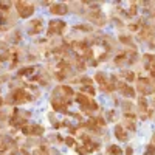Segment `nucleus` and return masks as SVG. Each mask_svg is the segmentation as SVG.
<instances>
[{"label":"nucleus","instance_id":"f257e3e1","mask_svg":"<svg viewBox=\"0 0 155 155\" xmlns=\"http://www.w3.org/2000/svg\"><path fill=\"white\" fill-rule=\"evenodd\" d=\"M16 6V12L20 19H28L34 14V5L33 3H28V2H16L14 3Z\"/></svg>","mask_w":155,"mask_h":155},{"label":"nucleus","instance_id":"f03ea898","mask_svg":"<svg viewBox=\"0 0 155 155\" xmlns=\"http://www.w3.org/2000/svg\"><path fill=\"white\" fill-rule=\"evenodd\" d=\"M20 130H22L23 135H27V137H42L45 134V127L41 126V124L28 123V124H25Z\"/></svg>","mask_w":155,"mask_h":155},{"label":"nucleus","instance_id":"7ed1b4c3","mask_svg":"<svg viewBox=\"0 0 155 155\" xmlns=\"http://www.w3.org/2000/svg\"><path fill=\"white\" fill-rule=\"evenodd\" d=\"M67 28V23L61 20V19H56V20H51L48 23V30H47V34L48 36H62L64 30Z\"/></svg>","mask_w":155,"mask_h":155},{"label":"nucleus","instance_id":"20e7f679","mask_svg":"<svg viewBox=\"0 0 155 155\" xmlns=\"http://www.w3.org/2000/svg\"><path fill=\"white\" fill-rule=\"evenodd\" d=\"M138 92L141 93V96H147V95H152L155 93V84L150 81V79H146V78H141L138 79Z\"/></svg>","mask_w":155,"mask_h":155},{"label":"nucleus","instance_id":"39448f33","mask_svg":"<svg viewBox=\"0 0 155 155\" xmlns=\"http://www.w3.org/2000/svg\"><path fill=\"white\" fill-rule=\"evenodd\" d=\"M42 22H44V20H42L41 17L30 20L28 25H27V31H28V34H30V36H36V34L41 33L42 28H44V23H42Z\"/></svg>","mask_w":155,"mask_h":155},{"label":"nucleus","instance_id":"423d86ee","mask_svg":"<svg viewBox=\"0 0 155 155\" xmlns=\"http://www.w3.org/2000/svg\"><path fill=\"white\" fill-rule=\"evenodd\" d=\"M68 9H70V5L68 3L54 2V3L50 5V12H51V14H54V16H64V14H67Z\"/></svg>","mask_w":155,"mask_h":155},{"label":"nucleus","instance_id":"0eeeda50","mask_svg":"<svg viewBox=\"0 0 155 155\" xmlns=\"http://www.w3.org/2000/svg\"><path fill=\"white\" fill-rule=\"evenodd\" d=\"M113 135L118 138L120 141H127V138H129L127 130L124 129L123 124H116V126H115V129H113Z\"/></svg>","mask_w":155,"mask_h":155},{"label":"nucleus","instance_id":"6e6552de","mask_svg":"<svg viewBox=\"0 0 155 155\" xmlns=\"http://www.w3.org/2000/svg\"><path fill=\"white\" fill-rule=\"evenodd\" d=\"M107 153L109 155H123V150L120 146H116V144H110L107 147Z\"/></svg>","mask_w":155,"mask_h":155},{"label":"nucleus","instance_id":"1a4fd4ad","mask_svg":"<svg viewBox=\"0 0 155 155\" xmlns=\"http://www.w3.org/2000/svg\"><path fill=\"white\" fill-rule=\"evenodd\" d=\"M121 76L124 78V79H127L129 82H132L135 79V74L130 71V70H127V71H121Z\"/></svg>","mask_w":155,"mask_h":155},{"label":"nucleus","instance_id":"9d476101","mask_svg":"<svg viewBox=\"0 0 155 155\" xmlns=\"http://www.w3.org/2000/svg\"><path fill=\"white\" fill-rule=\"evenodd\" d=\"M34 70H36L34 67H25V68L19 70V74H20V76H30V74H31Z\"/></svg>","mask_w":155,"mask_h":155},{"label":"nucleus","instance_id":"9b49d317","mask_svg":"<svg viewBox=\"0 0 155 155\" xmlns=\"http://www.w3.org/2000/svg\"><path fill=\"white\" fill-rule=\"evenodd\" d=\"M76 152L79 153V155H88V153H90V150H88L85 146H78V147H76Z\"/></svg>","mask_w":155,"mask_h":155},{"label":"nucleus","instance_id":"f8f14e48","mask_svg":"<svg viewBox=\"0 0 155 155\" xmlns=\"http://www.w3.org/2000/svg\"><path fill=\"white\" fill-rule=\"evenodd\" d=\"M113 120H116V112H115V110H109L106 121H113Z\"/></svg>","mask_w":155,"mask_h":155},{"label":"nucleus","instance_id":"ddd939ff","mask_svg":"<svg viewBox=\"0 0 155 155\" xmlns=\"http://www.w3.org/2000/svg\"><path fill=\"white\" fill-rule=\"evenodd\" d=\"M64 141H65V143H67L68 146H74V144H76V141H74V138H71V137H67V138L64 140Z\"/></svg>","mask_w":155,"mask_h":155},{"label":"nucleus","instance_id":"4468645a","mask_svg":"<svg viewBox=\"0 0 155 155\" xmlns=\"http://www.w3.org/2000/svg\"><path fill=\"white\" fill-rule=\"evenodd\" d=\"M124 153H126V155H134V149H132L130 146H127L126 150H124Z\"/></svg>","mask_w":155,"mask_h":155},{"label":"nucleus","instance_id":"2eb2a0df","mask_svg":"<svg viewBox=\"0 0 155 155\" xmlns=\"http://www.w3.org/2000/svg\"><path fill=\"white\" fill-rule=\"evenodd\" d=\"M9 155H19V153H17V152H14V150H12V152H11Z\"/></svg>","mask_w":155,"mask_h":155}]
</instances>
